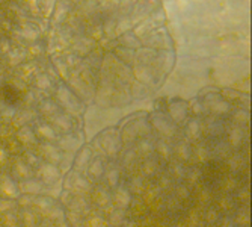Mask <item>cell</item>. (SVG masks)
I'll return each mask as SVG.
<instances>
[{
	"label": "cell",
	"mask_w": 252,
	"mask_h": 227,
	"mask_svg": "<svg viewBox=\"0 0 252 227\" xmlns=\"http://www.w3.org/2000/svg\"><path fill=\"white\" fill-rule=\"evenodd\" d=\"M68 227H249L248 124L130 123L77 150Z\"/></svg>",
	"instance_id": "cell-1"
},
{
	"label": "cell",
	"mask_w": 252,
	"mask_h": 227,
	"mask_svg": "<svg viewBox=\"0 0 252 227\" xmlns=\"http://www.w3.org/2000/svg\"><path fill=\"white\" fill-rule=\"evenodd\" d=\"M0 227H68L61 204L42 195L0 198Z\"/></svg>",
	"instance_id": "cell-2"
}]
</instances>
